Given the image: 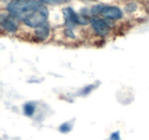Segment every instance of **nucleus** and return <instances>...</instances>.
I'll return each mask as SVG.
<instances>
[{
	"label": "nucleus",
	"mask_w": 149,
	"mask_h": 140,
	"mask_svg": "<svg viewBox=\"0 0 149 140\" xmlns=\"http://www.w3.org/2000/svg\"><path fill=\"white\" fill-rule=\"evenodd\" d=\"M7 10L29 27L36 29L47 23V8L37 0H13L7 5Z\"/></svg>",
	"instance_id": "nucleus-1"
},
{
	"label": "nucleus",
	"mask_w": 149,
	"mask_h": 140,
	"mask_svg": "<svg viewBox=\"0 0 149 140\" xmlns=\"http://www.w3.org/2000/svg\"><path fill=\"white\" fill-rule=\"evenodd\" d=\"M63 14L65 20V29H73L77 25L87 23V20H85L84 18L79 17L71 7L64 8L63 10Z\"/></svg>",
	"instance_id": "nucleus-2"
},
{
	"label": "nucleus",
	"mask_w": 149,
	"mask_h": 140,
	"mask_svg": "<svg viewBox=\"0 0 149 140\" xmlns=\"http://www.w3.org/2000/svg\"><path fill=\"white\" fill-rule=\"evenodd\" d=\"M93 30L100 36H106L110 32V24L105 19L97 17H93L90 20Z\"/></svg>",
	"instance_id": "nucleus-3"
},
{
	"label": "nucleus",
	"mask_w": 149,
	"mask_h": 140,
	"mask_svg": "<svg viewBox=\"0 0 149 140\" xmlns=\"http://www.w3.org/2000/svg\"><path fill=\"white\" fill-rule=\"evenodd\" d=\"M99 14L110 20H119L123 17V13L119 7L104 4H100Z\"/></svg>",
	"instance_id": "nucleus-4"
},
{
	"label": "nucleus",
	"mask_w": 149,
	"mask_h": 140,
	"mask_svg": "<svg viewBox=\"0 0 149 140\" xmlns=\"http://www.w3.org/2000/svg\"><path fill=\"white\" fill-rule=\"evenodd\" d=\"M15 18L12 15L4 16L1 18V25L3 29L10 33H14L17 30V24L15 21Z\"/></svg>",
	"instance_id": "nucleus-5"
},
{
	"label": "nucleus",
	"mask_w": 149,
	"mask_h": 140,
	"mask_svg": "<svg viewBox=\"0 0 149 140\" xmlns=\"http://www.w3.org/2000/svg\"><path fill=\"white\" fill-rule=\"evenodd\" d=\"M49 25L47 23L35 29V36L39 41H44L49 36Z\"/></svg>",
	"instance_id": "nucleus-6"
},
{
	"label": "nucleus",
	"mask_w": 149,
	"mask_h": 140,
	"mask_svg": "<svg viewBox=\"0 0 149 140\" xmlns=\"http://www.w3.org/2000/svg\"><path fill=\"white\" fill-rule=\"evenodd\" d=\"M35 109H36V106L32 102H28L24 105V107H23L25 115L28 117L32 116L34 113Z\"/></svg>",
	"instance_id": "nucleus-7"
},
{
	"label": "nucleus",
	"mask_w": 149,
	"mask_h": 140,
	"mask_svg": "<svg viewBox=\"0 0 149 140\" xmlns=\"http://www.w3.org/2000/svg\"><path fill=\"white\" fill-rule=\"evenodd\" d=\"M39 1L49 4H61L68 2L70 0H39Z\"/></svg>",
	"instance_id": "nucleus-8"
},
{
	"label": "nucleus",
	"mask_w": 149,
	"mask_h": 140,
	"mask_svg": "<svg viewBox=\"0 0 149 140\" xmlns=\"http://www.w3.org/2000/svg\"><path fill=\"white\" fill-rule=\"evenodd\" d=\"M59 130L61 133H68L71 130V125L68 123H64L59 127Z\"/></svg>",
	"instance_id": "nucleus-9"
},
{
	"label": "nucleus",
	"mask_w": 149,
	"mask_h": 140,
	"mask_svg": "<svg viewBox=\"0 0 149 140\" xmlns=\"http://www.w3.org/2000/svg\"><path fill=\"white\" fill-rule=\"evenodd\" d=\"M120 133L119 131H114L111 134V140H120Z\"/></svg>",
	"instance_id": "nucleus-10"
},
{
	"label": "nucleus",
	"mask_w": 149,
	"mask_h": 140,
	"mask_svg": "<svg viewBox=\"0 0 149 140\" xmlns=\"http://www.w3.org/2000/svg\"><path fill=\"white\" fill-rule=\"evenodd\" d=\"M135 9H136V6L134 4H130L126 7V10L127 12H130V13L134 12L135 10Z\"/></svg>",
	"instance_id": "nucleus-11"
},
{
	"label": "nucleus",
	"mask_w": 149,
	"mask_h": 140,
	"mask_svg": "<svg viewBox=\"0 0 149 140\" xmlns=\"http://www.w3.org/2000/svg\"><path fill=\"white\" fill-rule=\"evenodd\" d=\"M93 87H94V86L90 85V86H88V87H86L83 90V93H84V94H88V93H90V92L92 90V89H93Z\"/></svg>",
	"instance_id": "nucleus-12"
}]
</instances>
